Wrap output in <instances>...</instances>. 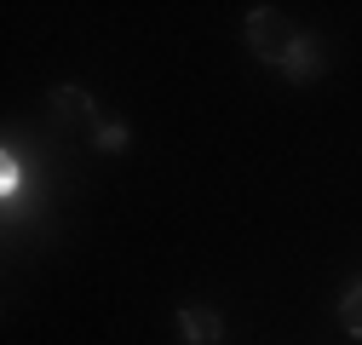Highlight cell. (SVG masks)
Returning <instances> with one entry per match:
<instances>
[{
    "mask_svg": "<svg viewBox=\"0 0 362 345\" xmlns=\"http://www.w3.org/2000/svg\"><path fill=\"white\" fill-rule=\"evenodd\" d=\"M293 23H288V12H276V6H253L247 12V47H253V58L264 64V69H276L282 64V52L293 47Z\"/></svg>",
    "mask_w": 362,
    "mask_h": 345,
    "instance_id": "6da1fadb",
    "label": "cell"
},
{
    "mask_svg": "<svg viewBox=\"0 0 362 345\" xmlns=\"http://www.w3.org/2000/svg\"><path fill=\"white\" fill-rule=\"evenodd\" d=\"M328 69V47H322V40H316V35H293V47L282 52V64H276V75L282 81H293V86H305V81H316V75H322Z\"/></svg>",
    "mask_w": 362,
    "mask_h": 345,
    "instance_id": "7a4b0ae2",
    "label": "cell"
},
{
    "mask_svg": "<svg viewBox=\"0 0 362 345\" xmlns=\"http://www.w3.org/2000/svg\"><path fill=\"white\" fill-rule=\"evenodd\" d=\"M178 334H185V345H218L224 339V317L213 305H185L178 311Z\"/></svg>",
    "mask_w": 362,
    "mask_h": 345,
    "instance_id": "3957f363",
    "label": "cell"
},
{
    "mask_svg": "<svg viewBox=\"0 0 362 345\" xmlns=\"http://www.w3.org/2000/svg\"><path fill=\"white\" fill-rule=\"evenodd\" d=\"M52 115L58 121H98V104L86 86H52Z\"/></svg>",
    "mask_w": 362,
    "mask_h": 345,
    "instance_id": "277c9868",
    "label": "cell"
},
{
    "mask_svg": "<svg viewBox=\"0 0 362 345\" xmlns=\"http://www.w3.org/2000/svg\"><path fill=\"white\" fill-rule=\"evenodd\" d=\"M93 150H98V156L132 150V127H127V121H98V127H93Z\"/></svg>",
    "mask_w": 362,
    "mask_h": 345,
    "instance_id": "5b68a950",
    "label": "cell"
},
{
    "mask_svg": "<svg viewBox=\"0 0 362 345\" xmlns=\"http://www.w3.org/2000/svg\"><path fill=\"white\" fill-rule=\"evenodd\" d=\"M339 328L351 339H362V276H351L345 293H339Z\"/></svg>",
    "mask_w": 362,
    "mask_h": 345,
    "instance_id": "8992f818",
    "label": "cell"
}]
</instances>
